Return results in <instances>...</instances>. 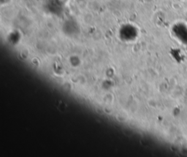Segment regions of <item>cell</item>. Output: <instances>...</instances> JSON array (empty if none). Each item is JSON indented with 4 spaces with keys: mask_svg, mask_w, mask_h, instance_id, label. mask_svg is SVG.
<instances>
[{
    "mask_svg": "<svg viewBox=\"0 0 187 157\" xmlns=\"http://www.w3.org/2000/svg\"><path fill=\"white\" fill-rule=\"evenodd\" d=\"M173 32L178 40L187 45V26L183 24H177L173 27Z\"/></svg>",
    "mask_w": 187,
    "mask_h": 157,
    "instance_id": "1",
    "label": "cell"
}]
</instances>
